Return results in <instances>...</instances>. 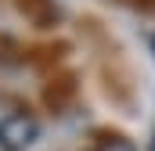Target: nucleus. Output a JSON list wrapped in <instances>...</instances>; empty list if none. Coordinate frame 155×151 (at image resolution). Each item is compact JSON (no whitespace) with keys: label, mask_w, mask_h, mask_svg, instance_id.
Returning <instances> with one entry per match:
<instances>
[{"label":"nucleus","mask_w":155,"mask_h":151,"mask_svg":"<svg viewBox=\"0 0 155 151\" xmlns=\"http://www.w3.org/2000/svg\"><path fill=\"white\" fill-rule=\"evenodd\" d=\"M36 133H40L36 119H33V115H25V112H11V115H4V119H0V137H4L7 151L29 148V144L36 140Z\"/></svg>","instance_id":"obj_1"},{"label":"nucleus","mask_w":155,"mask_h":151,"mask_svg":"<svg viewBox=\"0 0 155 151\" xmlns=\"http://www.w3.org/2000/svg\"><path fill=\"white\" fill-rule=\"evenodd\" d=\"M94 151H137L126 137H119V133H108V137H101L97 144H94Z\"/></svg>","instance_id":"obj_2"},{"label":"nucleus","mask_w":155,"mask_h":151,"mask_svg":"<svg viewBox=\"0 0 155 151\" xmlns=\"http://www.w3.org/2000/svg\"><path fill=\"white\" fill-rule=\"evenodd\" d=\"M148 151H155V130H152V144H148Z\"/></svg>","instance_id":"obj_3"},{"label":"nucleus","mask_w":155,"mask_h":151,"mask_svg":"<svg viewBox=\"0 0 155 151\" xmlns=\"http://www.w3.org/2000/svg\"><path fill=\"white\" fill-rule=\"evenodd\" d=\"M148 43H152V54H155V33H152V40H148Z\"/></svg>","instance_id":"obj_4"}]
</instances>
